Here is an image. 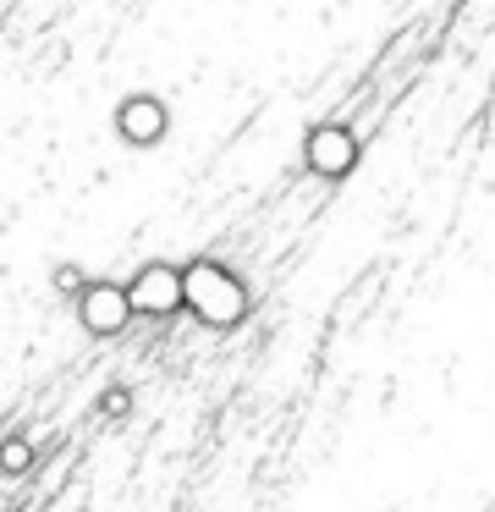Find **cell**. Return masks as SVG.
<instances>
[{
  "label": "cell",
  "instance_id": "cell-1",
  "mask_svg": "<svg viewBox=\"0 0 495 512\" xmlns=\"http://www.w3.org/2000/svg\"><path fill=\"white\" fill-rule=\"evenodd\" d=\"M187 314H193L204 331H242V325L253 320V287L248 276H242L237 265H226V259H187Z\"/></svg>",
  "mask_w": 495,
  "mask_h": 512
},
{
  "label": "cell",
  "instance_id": "cell-2",
  "mask_svg": "<svg viewBox=\"0 0 495 512\" xmlns=\"http://www.w3.org/2000/svg\"><path fill=\"white\" fill-rule=\"evenodd\" d=\"M127 298L138 320H171V314H187V265H171V259H149V265L132 270Z\"/></svg>",
  "mask_w": 495,
  "mask_h": 512
},
{
  "label": "cell",
  "instance_id": "cell-3",
  "mask_svg": "<svg viewBox=\"0 0 495 512\" xmlns=\"http://www.w3.org/2000/svg\"><path fill=\"white\" fill-rule=\"evenodd\" d=\"M363 160V138L347 122H314L303 133V166L319 182H347Z\"/></svg>",
  "mask_w": 495,
  "mask_h": 512
},
{
  "label": "cell",
  "instance_id": "cell-4",
  "mask_svg": "<svg viewBox=\"0 0 495 512\" xmlns=\"http://www.w3.org/2000/svg\"><path fill=\"white\" fill-rule=\"evenodd\" d=\"M110 127H116V138L127 149H160L165 133H171V105H165V94H154V89H132V94L116 100Z\"/></svg>",
  "mask_w": 495,
  "mask_h": 512
},
{
  "label": "cell",
  "instance_id": "cell-5",
  "mask_svg": "<svg viewBox=\"0 0 495 512\" xmlns=\"http://www.w3.org/2000/svg\"><path fill=\"white\" fill-rule=\"evenodd\" d=\"M138 320L132 314V298H127V281H110V276H94V287L77 298V325H83L94 342H116L127 336V325Z\"/></svg>",
  "mask_w": 495,
  "mask_h": 512
},
{
  "label": "cell",
  "instance_id": "cell-6",
  "mask_svg": "<svg viewBox=\"0 0 495 512\" xmlns=\"http://www.w3.org/2000/svg\"><path fill=\"white\" fill-rule=\"evenodd\" d=\"M33 457H39V452H33L28 435H11V441L0 446V474H6V479H22V474L33 468Z\"/></svg>",
  "mask_w": 495,
  "mask_h": 512
},
{
  "label": "cell",
  "instance_id": "cell-7",
  "mask_svg": "<svg viewBox=\"0 0 495 512\" xmlns=\"http://www.w3.org/2000/svg\"><path fill=\"white\" fill-rule=\"evenodd\" d=\"M88 287H94V276H88L83 265H55V292H61L72 309H77V298H83Z\"/></svg>",
  "mask_w": 495,
  "mask_h": 512
},
{
  "label": "cell",
  "instance_id": "cell-8",
  "mask_svg": "<svg viewBox=\"0 0 495 512\" xmlns=\"http://www.w3.org/2000/svg\"><path fill=\"white\" fill-rule=\"evenodd\" d=\"M99 413H105V419H127V413H132V391L127 386H105V391H99Z\"/></svg>",
  "mask_w": 495,
  "mask_h": 512
}]
</instances>
